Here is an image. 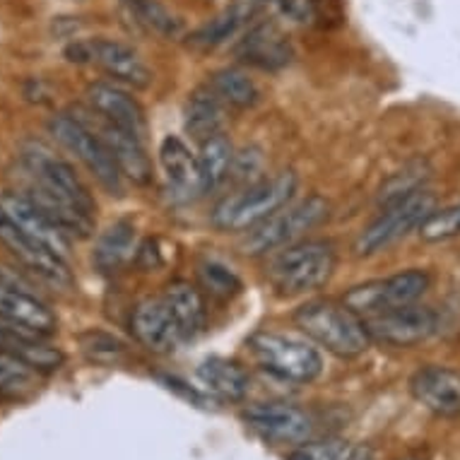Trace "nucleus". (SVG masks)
<instances>
[{
	"instance_id": "nucleus-1",
	"label": "nucleus",
	"mask_w": 460,
	"mask_h": 460,
	"mask_svg": "<svg viewBox=\"0 0 460 460\" xmlns=\"http://www.w3.org/2000/svg\"><path fill=\"white\" fill-rule=\"evenodd\" d=\"M20 157L31 179L27 196L39 210L46 212L68 236L87 239L94 232L97 203L73 164L44 140H27Z\"/></svg>"
},
{
	"instance_id": "nucleus-2",
	"label": "nucleus",
	"mask_w": 460,
	"mask_h": 460,
	"mask_svg": "<svg viewBox=\"0 0 460 460\" xmlns=\"http://www.w3.org/2000/svg\"><path fill=\"white\" fill-rule=\"evenodd\" d=\"M296 328L331 355L352 359L364 355L371 345L364 318L348 304L331 299H314L295 311Z\"/></svg>"
},
{
	"instance_id": "nucleus-3",
	"label": "nucleus",
	"mask_w": 460,
	"mask_h": 460,
	"mask_svg": "<svg viewBox=\"0 0 460 460\" xmlns=\"http://www.w3.org/2000/svg\"><path fill=\"white\" fill-rule=\"evenodd\" d=\"M338 268V251L331 242H295L279 249L265 268V278L278 296H302L328 285Z\"/></svg>"
},
{
	"instance_id": "nucleus-4",
	"label": "nucleus",
	"mask_w": 460,
	"mask_h": 460,
	"mask_svg": "<svg viewBox=\"0 0 460 460\" xmlns=\"http://www.w3.org/2000/svg\"><path fill=\"white\" fill-rule=\"evenodd\" d=\"M295 172H279L270 179L249 183L246 189L229 193L212 208V225L219 232H251L263 219L292 203L296 193Z\"/></svg>"
},
{
	"instance_id": "nucleus-5",
	"label": "nucleus",
	"mask_w": 460,
	"mask_h": 460,
	"mask_svg": "<svg viewBox=\"0 0 460 460\" xmlns=\"http://www.w3.org/2000/svg\"><path fill=\"white\" fill-rule=\"evenodd\" d=\"M251 357L263 371L289 384H311L323 371V357L309 340L289 332L258 331L246 342Z\"/></svg>"
},
{
	"instance_id": "nucleus-6",
	"label": "nucleus",
	"mask_w": 460,
	"mask_h": 460,
	"mask_svg": "<svg viewBox=\"0 0 460 460\" xmlns=\"http://www.w3.org/2000/svg\"><path fill=\"white\" fill-rule=\"evenodd\" d=\"M328 215H331V205L321 196H309L299 203L285 205L282 210L251 229L243 239V251L249 256L275 253V251L285 249L309 234L311 229H316L321 222H325Z\"/></svg>"
},
{
	"instance_id": "nucleus-7",
	"label": "nucleus",
	"mask_w": 460,
	"mask_h": 460,
	"mask_svg": "<svg viewBox=\"0 0 460 460\" xmlns=\"http://www.w3.org/2000/svg\"><path fill=\"white\" fill-rule=\"evenodd\" d=\"M49 133L63 150H68L77 162H83L90 174L97 179L102 189L109 193L121 196L123 193V174L104 140L77 116L75 111L56 113L49 121Z\"/></svg>"
},
{
	"instance_id": "nucleus-8",
	"label": "nucleus",
	"mask_w": 460,
	"mask_h": 460,
	"mask_svg": "<svg viewBox=\"0 0 460 460\" xmlns=\"http://www.w3.org/2000/svg\"><path fill=\"white\" fill-rule=\"evenodd\" d=\"M434 210H437V198L427 189L400 203L388 205L367 229H362V234L357 236L355 253L359 258H369L391 249L393 243L408 236L412 229H420Z\"/></svg>"
},
{
	"instance_id": "nucleus-9",
	"label": "nucleus",
	"mask_w": 460,
	"mask_h": 460,
	"mask_svg": "<svg viewBox=\"0 0 460 460\" xmlns=\"http://www.w3.org/2000/svg\"><path fill=\"white\" fill-rule=\"evenodd\" d=\"M66 58L73 63L94 66L111 77L113 83L130 87H150L152 70L143 61V56L128 44L113 39H84L66 49Z\"/></svg>"
},
{
	"instance_id": "nucleus-10",
	"label": "nucleus",
	"mask_w": 460,
	"mask_h": 460,
	"mask_svg": "<svg viewBox=\"0 0 460 460\" xmlns=\"http://www.w3.org/2000/svg\"><path fill=\"white\" fill-rule=\"evenodd\" d=\"M427 289H429V275L412 268V270L395 272L391 278L371 279V282L352 287L342 296V304H348L349 309L357 311L362 318H369L384 311L415 304Z\"/></svg>"
},
{
	"instance_id": "nucleus-11",
	"label": "nucleus",
	"mask_w": 460,
	"mask_h": 460,
	"mask_svg": "<svg viewBox=\"0 0 460 460\" xmlns=\"http://www.w3.org/2000/svg\"><path fill=\"white\" fill-rule=\"evenodd\" d=\"M371 342L376 340L388 348H412L434 335L437 331V314L422 304H408L398 309L384 311L376 316L364 318Z\"/></svg>"
},
{
	"instance_id": "nucleus-12",
	"label": "nucleus",
	"mask_w": 460,
	"mask_h": 460,
	"mask_svg": "<svg viewBox=\"0 0 460 460\" xmlns=\"http://www.w3.org/2000/svg\"><path fill=\"white\" fill-rule=\"evenodd\" d=\"M0 323L17 331L49 338L58 331V321L49 306L27 285L15 282L13 275L0 272Z\"/></svg>"
},
{
	"instance_id": "nucleus-13",
	"label": "nucleus",
	"mask_w": 460,
	"mask_h": 460,
	"mask_svg": "<svg viewBox=\"0 0 460 460\" xmlns=\"http://www.w3.org/2000/svg\"><path fill=\"white\" fill-rule=\"evenodd\" d=\"M0 242L8 246V251L22 263L24 270H30L37 279L51 285L53 289H61V292L73 289L75 278L70 272L68 261H63L44 246H39L37 242H31L30 236H24L8 217H3V212H0Z\"/></svg>"
},
{
	"instance_id": "nucleus-14",
	"label": "nucleus",
	"mask_w": 460,
	"mask_h": 460,
	"mask_svg": "<svg viewBox=\"0 0 460 460\" xmlns=\"http://www.w3.org/2000/svg\"><path fill=\"white\" fill-rule=\"evenodd\" d=\"M0 212L31 242H37L63 261H70V236L46 212L39 210L27 193H3Z\"/></svg>"
},
{
	"instance_id": "nucleus-15",
	"label": "nucleus",
	"mask_w": 460,
	"mask_h": 460,
	"mask_svg": "<svg viewBox=\"0 0 460 460\" xmlns=\"http://www.w3.org/2000/svg\"><path fill=\"white\" fill-rule=\"evenodd\" d=\"M243 420L272 444H302L314 431L311 417L302 408L287 402H256L243 410Z\"/></svg>"
},
{
	"instance_id": "nucleus-16",
	"label": "nucleus",
	"mask_w": 460,
	"mask_h": 460,
	"mask_svg": "<svg viewBox=\"0 0 460 460\" xmlns=\"http://www.w3.org/2000/svg\"><path fill=\"white\" fill-rule=\"evenodd\" d=\"M130 332L145 349H150L155 355H169L179 349V345L186 340L174 314L162 296H155V299L150 296L137 304L130 314Z\"/></svg>"
},
{
	"instance_id": "nucleus-17",
	"label": "nucleus",
	"mask_w": 460,
	"mask_h": 460,
	"mask_svg": "<svg viewBox=\"0 0 460 460\" xmlns=\"http://www.w3.org/2000/svg\"><path fill=\"white\" fill-rule=\"evenodd\" d=\"M75 113L92 130H94V133H97L99 137H102V140H104V145L109 147V152H111V157L116 159V164L121 169L123 179H130V181L140 183V186L150 183L152 162L150 157H147V150H145V143L140 137L130 136V133H126V130L121 128H116L113 123L104 121V119L97 116L92 109L87 113Z\"/></svg>"
},
{
	"instance_id": "nucleus-18",
	"label": "nucleus",
	"mask_w": 460,
	"mask_h": 460,
	"mask_svg": "<svg viewBox=\"0 0 460 460\" xmlns=\"http://www.w3.org/2000/svg\"><path fill=\"white\" fill-rule=\"evenodd\" d=\"M87 104L104 121L113 123L116 128L126 130L130 136L147 137V116L143 104L119 83H94L84 92Z\"/></svg>"
},
{
	"instance_id": "nucleus-19",
	"label": "nucleus",
	"mask_w": 460,
	"mask_h": 460,
	"mask_svg": "<svg viewBox=\"0 0 460 460\" xmlns=\"http://www.w3.org/2000/svg\"><path fill=\"white\" fill-rule=\"evenodd\" d=\"M159 164H162V172H164L166 186H169L176 200L190 203V200L208 193L198 155H193L189 145L183 143L179 136H166L162 140V145H159Z\"/></svg>"
},
{
	"instance_id": "nucleus-20",
	"label": "nucleus",
	"mask_w": 460,
	"mask_h": 460,
	"mask_svg": "<svg viewBox=\"0 0 460 460\" xmlns=\"http://www.w3.org/2000/svg\"><path fill=\"white\" fill-rule=\"evenodd\" d=\"M410 391L420 405L438 417L460 415V371L451 367H424L410 378Z\"/></svg>"
},
{
	"instance_id": "nucleus-21",
	"label": "nucleus",
	"mask_w": 460,
	"mask_h": 460,
	"mask_svg": "<svg viewBox=\"0 0 460 460\" xmlns=\"http://www.w3.org/2000/svg\"><path fill=\"white\" fill-rule=\"evenodd\" d=\"M234 53L242 63L256 66L261 70L285 68L295 58V51L287 41L285 31L272 22L256 24L253 30H249L246 37L239 39Z\"/></svg>"
},
{
	"instance_id": "nucleus-22",
	"label": "nucleus",
	"mask_w": 460,
	"mask_h": 460,
	"mask_svg": "<svg viewBox=\"0 0 460 460\" xmlns=\"http://www.w3.org/2000/svg\"><path fill=\"white\" fill-rule=\"evenodd\" d=\"M0 349L17 357L20 362H24L39 374L61 369L63 359H66L61 349L51 348L41 335L17 331V328H10L5 323H0Z\"/></svg>"
},
{
	"instance_id": "nucleus-23",
	"label": "nucleus",
	"mask_w": 460,
	"mask_h": 460,
	"mask_svg": "<svg viewBox=\"0 0 460 460\" xmlns=\"http://www.w3.org/2000/svg\"><path fill=\"white\" fill-rule=\"evenodd\" d=\"M226 104L217 97L210 84H200L190 92L183 106V126L193 140L203 143L208 137L217 136L225 128Z\"/></svg>"
},
{
	"instance_id": "nucleus-24",
	"label": "nucleus",
	"mask_w": 460,
	"mask_h": 460,
	"mask_svg": "<svg viewBox=\"0 0 460 460\" xmlns=\"http://www.w3.org/2000/svg\"><path fill=\"white\" fill-rule=\"evenodd\" d=\"M162 299L174 314L183 338L190 340L196 338L198 332H203L208 323V309H205L203 292L196 285H190L189 279H174L166 285Z\"/></svg>"
},
{
	"instance_id": "nucleus-25",
	"label": "nucleus",
	"mask_w": 460,
	"mask_h": 460,
	"mask_svg": "<svg viewBox=\"0 0 460 460\" xmlns=\"http://www.w3.org/2000/svg\"><path fill=\"white\" fill-rule=\"evenodd\" d=\"M198 381L219 400L239 402L249 393V374L225 357H210L198 367Z\"/></svg>"
},
{
	"instance_id": "nucleus-26",
	"label": "nucleus",
	"mask_w": 460,
	"mask_h": 460,
	"mask_svg": "<svg viewBox=\"0 0 460 460\" xmlns=\"http://www.w3.org/2000/svg\"><path fill=\"white\" fill-rule=\"evenodd\" d=\"M133 256H137L136 226L126 219L109 226L94 246V265L102 272H119L133 261Z\"/></svg>"
},
{
	"instance_id": "nucleus-27",
	"label": "nucleus",
	"mask_w": 460,
	"mask_h": 460,
	"mask_svg": "<svg viewBox=\"0 0 460 460\" xmlns=\"http://www.w3.org/2000/svg\"><path fill=\"white\" fill-rule=\"evenodd\" d=\"M234 147L229 143V137L225 133L208 137L200 143V152H198V162L203 169V179L208 190L219 189L222 183L229 181L232 174V164H234Z\"/></svg>"
},
{
	"instance_id": "nucleus-28",
	"label": "nucleus",
	"mask_w": 460,
	"mask_h": 460,
	"mask_svg": "<svg viewBox=\"0 0 460 460\" xmlns=\"http://www.w3.org/2000/svg\"><path fill=\"white\" fill-rule=\"evenodd\" d=\"M208 84L217 92V97L226 106H234V109H251V106H256L261 102L258 84L242 68L217 70V73H212Z\"/></svg>"
},
{
	"instance_id": "nucleus-29",
	"label": "nucleus",
	"mask_w": 460,
	"mask_h": 460,
	"mask_svg": "<svg viewBox=\"0 0 460 460\" xmlns=\"http://www.w3.org/2000/svg\"><path fill=\"white\" fill-rule=\"evenodd\" d=\"M39 388V371L0 349V398L22 400Z\"/></svg>"
},
{
	"instance_id": "nucleus-30",
	"label": "nucleus",
	"mask_w": 460,
	"mask_h": 460,
	"mask_svg": "<svg viewBox=\"0 0 460 460\" xmlns=\"http://www.w3.org/2000/svg\"><path fill=\"white\" fill-rule=\"evenodd\" d=\"M429 179V166L424 162H415V164L402 166L400 172L388 176V181L378 190V205L388 208L393 203H400L405 198L415 196L420 190H424V183Z\"/></svg>"
},
{
	"instance_id": "nucleus-31",
	"label": "nucleus",
	"mask_w": 460,
	"mask_h": 460,
	"mask_svg": "<svg viewBox=\"0 0 460 460\" xmlns=\"http://www.w3.org/2000/svg\"><path fill=\"white\" fill-rule=\"evenodd\" d=\"M198 279L205 292L215 299H232L242 292V279L232 268H226L225 263H219L215 258H205L198 263Z\"/></svg>"
},
{
	"instance_id": "nucleus-32",
	"label": "nucleus",
	"mask_w": 460,
	"mask_h": 460,
	"mask_svg": "<svg viewBox=\"0 0 460 460\" xmlns=\"http://www.w3.org/2000/svg\"><path fill=\"white\" fill-rule=\"evenodd\" d=\"M128 5L130 15L147 30L157 31L162 37H179L181 34V20L172 15L157 0H123Z\"/></svg>"
},
{
	"instance_id": "nucleus-33",
	"label": "nucleus",
	"mask_w": 460,
	"mask_h": 460,
	"mask_svg": "<svg viewBox=\"0 0 460 460\" xmlns=\"http://www.w3.org/2000/svg\"><path fill=\"white\" fill-rule=\"evenodd\" d=\"M417 232H420V239H422V242L429 243L448 242V239L460 236V200L458 203L448 205V208H441V210L431 212Z\"/></svg>"
},
{
	"instance_id": "nucleus-34",
	"label": "nucleus",
	"mask_w": 460,
	"mask_h": 460,
	"mask_svg": "<svg viewBox=\"0 0 460 460\" xmlns=\"http://www.w3.org/2000/svg\"><path fill=\"white\" fill-rule=\"evenodd\" d=\"M348 446L342 438H323L314 444L299 446L296 451L289 453V460H342Z\"/></svg>"
},
{
	"instance_id": "nucleus-35",
	"label": "nucleus",
	"mask_w": 460,
	"mask_h": 460,
	"mask_svg": "<svg viewBox=\"0 0 460 460\" xmlns=\"http://www.w3.org/2000/svg\"><path fill=\"white\" fill-rule=\"evenodd\" d=\"M83 349L84 355L90 359H97V362H109V359H116V357L123 352V345L111 335H104V332H87L83 335Z\"/></svg>"
},
{
	"instance_id": "nucleus-36",
	"label": "nucleus",
	"mask_w": 460,
	"mask_h": 460,
	"mask_svg": "<svg viewBox=\"0 0 460 460\" xmlns=\"http://www.w3.org/2000/svg\"><path fill=\"white\" fill-rule=\"evenodd\" d=\"M278 8L296 24H314L318 20V0H278Z\"/></svg>"
},
{
	"instance_id": "nucleus-37",
	"label": "nucleus",
	"mask_w": 460,
	"mask_h": 460,
	"mask_svg": "<svg viewBox=\"0 0 460 460\" xmlns=\"http://www.w3.org/2000/svg\"><path fill=\"white\" fill-rule=\"evenodd\" d=\"M263 3L265 0H232V3H229V10H232V13L236 15V20L243 24L256 15L258 8H261Z\"/></svg>"
},
{
	"instance_id": "nucleus-38",
	"label": "nucleus",
	"mask_w": 460,
	"mask_h": 460,
	"mask_svg": "<svg viewBox=\"0 0 460 460\" xmlns=\"http://www.w3.org/2000/svg\"><path fill=\"white\" fill-rule=\"evenodd\" d=\"M342 460H371V451L367 448V446H357V448L345 451Z\"/></svg>"
}]
</instances>
